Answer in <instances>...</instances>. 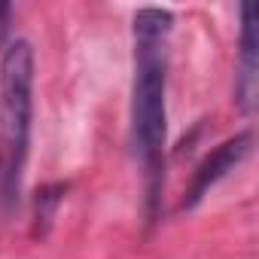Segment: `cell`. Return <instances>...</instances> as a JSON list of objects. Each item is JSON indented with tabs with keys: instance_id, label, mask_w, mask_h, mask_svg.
Here are the masks:
<instances>
[{
	"instance_id": "1",
	"label": "cell",
	"mask_w": 259,
	"mask_h": 259,
	"mask_svg": "<svg viewBox=\"0 0 259 259\" xmlns=\"http://www.w3.org/2000/svg\"><path fill=\"white\" fill-rule=\"evenodd\" d=\"M174 13L144 7L132 19L135 76H132V150L144 168L147 201L156 207L165 183V144H168V46Z\"/></svg>"
},
{
	"instance_id": "2",
	"label": "cell",
	"mask_w": 259,
	"mask_h": 259,
	"mask_svg": "<svg viewBox=\"0 0 259 259\" xmlns=\"http://www.w3.org/2000/svg\"><path fill=\"white\" fill-rule=\"evenodd\" d=\"M34 73L37 55L31 40H10L0 55V201L13 213L19 207L34 125Z\"/></svg>"
},
{
	"instance_id": "3",
	"label": "cell",
	"mask_w": 259,
	"mask_h": 259,
	"mask_svg": "<svg viewBox=\"0 0 259 259\" xmlns=\"http://www.w3.org/2000/svg\"><path fill=\"white\" fill-rule=\"evenodd\" d=\"M250 153H253V132H238L235 138L217 144V147L195 165V171H192V177H189V183H186L180 210L198 207V204L210 195V189H213L220 180H226Z\"/></svg>"
},
{
	"instance_id": "4",
	"label": "cell",
	"mask_w": 259,
	"mask_h": 259,
	"mask_svg": "<svg viewBox=\"0 0 259 259\" xmlns=\"http://www.w3.org/2000/svg\"><path fill=\"white\" fill-rule=\"evenodd\" d=\"M259 95V34H256V7L241 4V34L235 58V107L241 116H253Z\"/></svg>"
},
{
	"instance_id": "5",
	"label": "cell",
	"mask_w": 259,
	"mask_h": 259,
	"mask_svg": "<svg viewBox=\"0 0 259 259\" xmlns=\"http://www.w3.org/2000/svg\"><path fill=\"white\" fill-rule=\"evenodd\" d=\"M64 195H67V183H46L37 189L34 195V235L37 238H46L52 232L58 207L64 204Z\"/></svg>"
}]
</instances>
